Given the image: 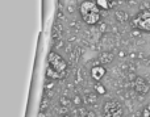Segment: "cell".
<instances>
[{
  "instance_id": "2",
  "label": "cell",
  "mask_w": 150,
  "mask_h": 117,
  "mask_svg": "<svg viewBox=\"0 0 150 117\" xmlns=\"http://www.w3.org/2000/svg\"><path fill=\"white\" fill-rule=\"evenodd\" d=\"M130 24L133 25V28L150 33V9L140 11V12L132 18Z\"/></svg>"
},
{
  "instance_id": "20",
  "label": "cell",
  "mask_w": 150,
  "mask_h": 117,
  "mask_svg": "<svg viewBox=\"0 0 150 117\" xmlns=\"http://www.w3.org/2000/svg\"><path fill=\"white\" fill-rule=\"evenodd\" d=\"M54 87V83H46V90H50Z\"/></svg>"
},
{
  "instance_id": "9",
  "label": "cell",
  "mask_w": 150,
  "mask_h": 117,
  "mask_svg": "<svg viewBox=\"0 0 150 117\" xmlns=\"http://www.w3.org/2000/svg\"><path fill=\"white\" fill-rule=\"evenodd\" d=\"M98 97H99V94L96 91L95 92H88V94L84 96V103L86 104L92 105V104H95V103L98 101Z\"/></svg>"
},
{
  "instance_id": "22",
  "label": "cell",
  "mask_w": 150,
  "mask_h": 117,
  "mask_svg": "<svg viewBox=\"0 0 150 117\" xmlns=\"http://www.w3.org/2000/svg\"><path fill=\"white\" fill-rule=\"evenodd\" d=\"M120 67H121L122 70H127V68H128V65H121V66H120Z\"/></svg>"
},
{
  "instance_id": "25",
  "label": "cell",
  "mask_w": 150,
  "mask_h": 117,
  "mask_svg": "<svg viewBox=\"0 0 150 117\" xmlns=\"http://www.w3.org/2000/svg\"><path fill=\"white\" fill-rule=\"evenodd\" d=\"M62 117H71V116H70V115H63Z\"/></svg>"
},
{
  "instance_id": "14",
  "label": "cell",
  "mask_w": 150,
  "mask_h": 117,
  "mask_svg": "<svg viewBox=\"0 0 150 117\" xmlns=\"http://www.w3.org/2000/svg\"><path fill=\"white\" fill-rule=\"evenodd\" d=\"M95 91L98 92L99 95H105V92H107V90H105V87L103 86V84H95Z\"/></svg>"
},
{
  "instance_id": "8",
  "label": "cell",
  "mask_w": 150,
  "mask_h": 117,
  "mask_svg": "<svg viewBox=\"0 0 150 117\" xmlns=\"http://www.w3.org/2000/svg\"><path fill=\"white\" fill-rule=\"evenodd\" d=\"M115 18H116L119 23H127L129 21V15H128L127 11H115Z\"/></svg>"
},
{
  "instance_id": "21",
  "label": "cell",
  "mask_w": 150,
  "mask_h": 117,
  "mask_svg": "<svg viewBox=\"0 0 150 117\" xmlns=\"http://www.w3.org/2000/svg\"><path fill=\"white\" fill-rule=\"evenodd\" d=\"M67 11H69V13H73V12H74V7H73V5H69V7H67Z\"/></svg>"
},
{
  "instance_id": "19",
  "label": "cell",
  "mask_w": 150,
  "mask_h": 117,
  "mask_svg": "<svg viewBox=\"0 0 150 117\" xmlns=\"http://www.w3.org/2000/svg\"><path fill=\"white\" fill-rule=\"evenodd\" d=\"M107 28H108V26H107V24H100V32H101V33H104V32L107 30Z\"/></svg>"
},
{
  "instance_id": "3",
  "label": "cell",
  "mask_w": 150,
  "mask_h": 117,
  "mask_svg": "<svg viewBox=\"0 0 150 117\" xmlns=\"http://www.w3.org/2000/svg\"><path fill=\"white\" fill-rule=\"evenodd\" d=\"M103 112H104V117H122L124 109H122V105L119 101L109 100V101H107L104 104Z\"/></svg>"
},
{
  "instance_id": "18",
  "label": "cell",
  "mask_w": 150,
  "mask_h": 117,
  "mask_svg": "<svg viewBox=\"0 0 150 117\" xmlns=\"http://www.w3.org/2000/svg\"><path fill=\"white\" fill-rule=\"evenodd\" d=\"M47 108V99H44V101L41 103V111H45Z\"/></svg>"
},
{
  "instance_id": "15",
  "label": "cell",
  "mask_w": 150,
  "mask_h": 117,
  "mask_svg": "<svg viewBox=\"0 0 150 117\" xmlns=\"http://www.w3.org/2000/svg\"><path fill=\"white\" fill-rule=\"evenodd\" d=\"M141 32H142V30L133 28V30H132V36H133V37H140V36H141Z\"/></svg>"
},
{
  "instance_id": "11",
  "label": "cell",
  "mask_w": 150,
  "mask_h": 117,
  "mask_svg": "<svg viewBox=\"0 0 150 117\" xmlns=\"http://www.w3.org/2000/svg\"><path fill=\"white\" fill-rule=\"evenodd\" d=\"M96 4H98V7L100 8V9H105L108 11L109 8H111V3H109V0H95Z\"/></svg>"
},
{
  "instance_id": "10",
  "label": "cell",
  "mask_w": 150,
  "mask_h": 117,
  "mask_svg": "<svg viewBox=\"0 0 150 117\" xmlns=\"http://www.w3.org/2000/svg\"><path fill=\"white\" fill-rule=\"evenodd\" d=\"M46 76H47V78H50V79H53V80H57V79H62L63 78V74L57 73V71L53 70L50 66H47V68H46Z\"/></svg>"
},
{
  "instance_id": "1",
  "label": "cell",
  "mask_w": 150,
  "mask_h": 117,
  "mask_svg": "<svg viewBox=\"0 0 150 117\" xmlns=\"http://www.w3.org/2000/svg\"><path fill=\"white\" fill-rule=\"evenodd\" d=\"M99 9L100 8L98 7L96 1H92V0H84L79 7L80 16L87 25H96L100 23L101 15Z\"/></svg>"
},
{
  "instance_id": "17",
  "label": "cell",
  "mask_w": 150,
  "mask_h": 117,
  "mask_svg": "<svg viewBox=\"0 0 150 117\" xmlns=\"http://www.w3.org/2000/svg\"><path fill=\"white\" fill-rule=\"evenodd\" d=\"M142 117H150V111H149L148 107L144 108V111H142Z\"/></svg>"
},
{
  "instance_id": "16",
  "label": "cell",
  "mask_w": 150,
  "mask_h": 117,
  "mask_svg": "<svg viewBox=\"0 0 150 117\" xmlns=\"http://www.w3.org/2000/svg\"><path fill=\"white\" fill-rule=\"evenodd\" d=\"M150 8V5H149V3H142V4H141V7H140V11H146V9H149Z\"/></svg>"
},
{
  "instance_id": "4",
  "label": "cell",
  "mask_w": 150,
  "mask_h": 117,
  "mask_svg": "<svg viewBox=\"0 0 150 117\" xmlns=\"http://www.w3.org/2000/svg\"><path fill=\"white\" fill-rule=\"evenodd\" d=\"M49 66L53 68V70H55L59 74H63V75H65L66 68H67V63H66V61L63 59L59 54H57V53H50Z\"/></svg>"
},
{
  "instance_id": "24",
  "label": "cell",
  "mask_w": 150,
  "mask_h": 117,
  "mask_svg": "<svg viewBox=\"0 0 150 117\" xmlns=\"http://www.w3.org/2000/svg\"><path fill=\"white\" fill-rule=\"evenodd\" d=\"M38 117H45V115H44V112H41V113H40V116Z\"/></svg>"
},
{
  "instance_id": "23",
  "label": "cell",
  "mask_w": 150,
  "mask_h": 117,
  "mask_svg": "<svg viewBox=\"0 0 150 117\" xmlns=\"http://www.w3.org/2000/svg\"><path fill=\"white\" fill-rule=\"evenodd\" d=\"M120 57H125V51H120Z\"/></svg>"
},
{
  "instance_id": "13",
  "label": "cell",
  "mask_w": 150,
  "mask_h": 117,
  "mask_svg": "<svg viewBox=\"0 0 150 117\" xmlns=\"http://www.w3.org/2000/svg\"><path fill=\"white\" fill-rule=\"evenodd\" d=\"M73 103H74V107H82L83 103H84V99H82L80 95H74Z\"/></svg>"
},
{
  "instance_id": "12",
  "label": "cell",
  "mask_w": 150,
  "mask_h": 117,
  "mask_svg": "<svg viewBox=\"0 0 150 117\" xmlns=\"http://www.w3.org/2000/svg\"><path fill=\"white\" fill-rule=\"evenodd\" d=\"M59 103H61V105H62V107H66V108H70V107H73V105H74L73 99H69V97H66V96L61 97Z\"/></svg>"
},
{
  "instance_id": "6",
  "label": "cell",
  "mask_w": 150,
  "mask_h": 117,
  "mask_svg": "<svg viewBox=\"0 0 150 117\" xmlns=\"http://www.w3.org/2000/svg\"><path fill=\"white\" fill-rule=\"evenodd\" d=\"M107 74V70L104 66L101 65H95L92 68H91V76H92L93 80H101V79L105 76Z\"/></svg>"
},
{
  "instance_id": "7",
  "label": "cell",
  "mask_w": 150,
  "mask_h": 117,
  "mask_svg": "<svg viewBox=\"0 0 150 117\" xmlns=\"http://www.w3.org/2000/svg\"><path fill=\"white\" fill-rule=\"evenodd\" d=\"M115 59V54H112L111 51H104L100 53L99 55V63H103V65H109L112 63Z\"/></svg>"
},
{
  "instance_id": "5",
  "label": "cell",
  "mask_w": 150,
  "mask_h": 117,
  "mask_svg": "<svg viewBox=\"0 0 150 117\" xmlns=\"http://www.w3.org/2000/svg\"><path fill=\"white\" fill-rule=\"evenodd\" d=\"M133 88L137 94L140 95H146L150 91V84L142 76H136V79L133 80Z\"/></svg>"
},
{
  "instance_id": "26",
  "label": "cell",
  "mask_w": 150,
  "mask_h": 117,
  "mask_svg": "<svg viewBox=\"0 0 150 117\" xmlns=\"http://www.w3.org/2000/svg\"><path fill=\"white\" fill-rule=\"evenodd\" d=\"M148 108H149V111H150V104H149V105H148Z\"/></svg>"
}]
</instances>
